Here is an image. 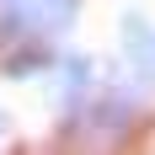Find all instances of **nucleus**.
I'll list each match as a JSON object with an SVG mask.
<instances>
[{"mask_svg":"<svg viewBox=\"0 0 155 155\" xmlns=\"http://www.w3.org/2000/svg\"><path fill=\"white\" fill-rule=\"evenodd\" d=\"M80 0H0V43H32V38H48L59 32L70 16H75Z\"/></svg>","mask_w":155,"mask_h":155,"instance_id":"obj_1","label":"nucleus"},{"mask_svg":"<svg viewBox=\"0 0 155 155\" xmlns=\"http://www.w3.org/2000/svg\"><path fill=\"white\" fill-rule=\"evenodd\" d=\"M48 54H16V59H5V75H27V70H43Z\"/></svg>","mask_w":155,"mask_h":155,"instance_id":"obj_2","label":"nucleus"}]
</instances>
